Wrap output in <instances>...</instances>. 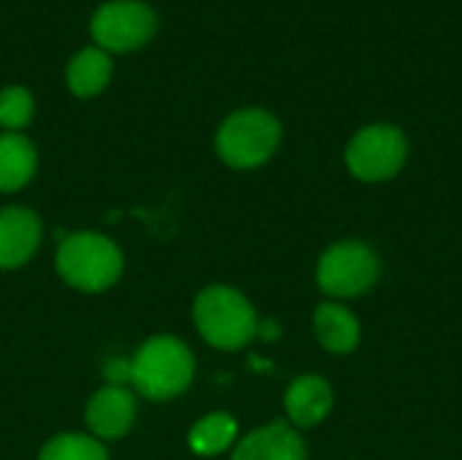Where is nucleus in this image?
Listing matches in <instances>:
<instances>
[{
	"label": "nucleus",
	"instance_id": "obj_1",
	"mask_svg": "<svg viewBox=\"0 0 462 460\" xmlns=\"http://www.w3.org/2000/svg\"><path fill=\"white\" fill-rule=\"evenodd\" d=\"M195 377V358L189 347L173 336H154L141 344L130 363V380L141 396L165 401L189 388Z\"/></svg>",
	"mask_w": 462,
	"mask_h": 460
},
{
	"label": "nucleus",
	"instance_id": "obj_2",
	"mask_svg": "<svg viewBox=\"0 0 462 460\" xmlns=\"http://www.w3.org/2000/svg\"><path fill=\"white\" fill-rule=\"evenodd\" d=\"M122 268L125 260L119 247L100 233H73L60 241L57 274L76 290H108L122 277Z\"/></svg>",
	"mask_w": 462,
	"mask_h": 460
},
{
	"label": "nucleus",
	"instance_id": "obj_3",
	"mask_svg": "<svg viewBox=\"0 0 462 460\" xmlns=\"http://www.w3.org/2000/svg\"><path fill=\"white\" fill-rule=\"evenodd\" d=\"M195 325L217 350H241L257 336L254 306L233 287L211 285L195 298Z\"/></svg>",
	"mask_w": 462,
	"mask_h": 460
},
{
	"label": "nucleus",
	"instance_id": "obj_4",
	"mask_svg": "<svg viewBox=\"0 0 462 460\" xmlns=\"http://www.w3.org/2000/svg\"><path fill=\"white\" fill-rule=\"evenodd\" d=\"M282 127L273 114L263 108H244L230 114L217 133V152L230 168H257L279 146Z\"/></svg>",
	"mask_w": 462,
	"mask_h": 460
},
{
	"label": "nucleus",
	"instance_id": "obj_5",
	"mask_svg": "<svg viewBox=\"0 0 462 460\" xmlns=\"http://www.w3.org/2000/svg\"><path fill=\"white\" fill-rule=\"evenodd\" d=\"M379 279V258L363 241L333 244L317 266V285L333 298H355L368 293Z\"/></svg>",
	"mask_w": 462,
	"mask_h": 460
},
{
	"label": "nucleus",
	"instance_id": "obj_6",
	"mask_svg": "<svg viewBox=\"0 0 462 460\" xmlns=\"http://www.w3.org/2000/svg\"><path fill=\"white\" fill-rule=\"evenodd\" d=\"M406 136L393 125H368L346 146V165L363 182H387L406 163Z\"/></svg>",
	"mask_w": 462,
	"mask_h": 460
},
{
	"label": "nucleus",
	"instance_id": "obj_7",
	"mask_svg": "<svg viewBox=\"0 0 462 460\" xmlns=\"http://www.w3.org/2000/svg\"><path fill=\"white\" fill-rule=\"evenodd\" d=\"M157 30L154 11L141 0H111L103 3L92 22L89 33L103 52H130L143 46Z\"/></svg>",
	"mask_w": 462,
	"mask_h": 460
},
{
	"label": "nucleus",
	"instance_id": "obj_8",
	"mask_svg": "<svg viewBox=\"0 0 462 460\" xmlns=\"http://www.w3.org/2000/svg\"><path fill=\"white\" fill-rule=\"evenodd\" d=\"M41 244V220L22 206L0 209V268H19Z\"/></svg>",
	"mask_w": 462,
	"mask_h": 460
},
{
	"label": "nucleus",
	"instance_id": "obj_9",
	"mask_svg": "<svg viewBox=\"0 0 462 460\" xmlns=\"http://www.w3.org/2000/svg\"><path fill=\"white\" fill-rule=\"evenodd\" d=\"M135 420V401L122 385L100 388L87 404V426L95 437L119 439L130 431Z\"/></svg>",
	"mask_w": 462,
	"mask_h": 460
},
{
	"label": "nucleus",
	"instance_id": "obj_10",
	"mask_svg": "<svg viewBox=\"0 0 462 460\" xmlns=\"http://www.w3.org/2000/svg\"><path fill=\"white\" fill-rule=\"evenodd\" d=\"M233 460H306V445L287 423L276 420L246 434L238 442Z\"/></svg>",
	"mask_w": 462,
	"mask_h": 460
},
{
	"label": "nucleus",
	"instance_id": "obj_11",
	"mask_svg": "<svg viewBox=\"0 0 462 460\" xmlns=\"http://www.w3.org/2000/svg\"><path fill=\"white\" fill-rule=\"evenodd\" d=\"M284 409H287V418L298 428H311V426L322 423L330 415V409H333V388L317 374H303L287 388Z\"/></svg>",
	"mask_w": 462,
	"mask_h": 460
},
{
	"label": "nucleus",
	"instance_id": "obj_12",
	"mask_svg": "<svg viewBox=\"0 0 462 460\" xmlns=\"http://www.w3.org/2000/svg\"><path fill=\"white\" fill-rule=\"evenodd\" d=\"M314 333L328 352L346 355L360 344V320L341 304H319L314 312Z\"/></svg>",
	"mask_w": 462,
	"mask_h": 460
},
{
	"label": "nucleus",
	"instance_id": "obj_13",
	"mask_svg": "<svg viewBox=\"0 0 462 460\" xmlns=\"http://www.w3.org/2000/svg\"><path fill=\"white\" fill-rule=\"evenodd\" d=\"M35 146L19 133H0V192L22 190L35 174Z\"/></svg>",
	"mask_w": 462,
	"mask_h": 460
},
{
	"label": "nucleus",
	"instance_id": "obj_14",
	"mask_svg": "<svg viewBox=\"0 0 462 460\" xmlns=\"http://www.w3.org/2000/svg\"><path fill=\"white\" fill-rule=\"evenodd\" d=\"M65 79H68L70 92L79 95V98H92V95L103 92V87L111 79V57H108V52H103L97 46L76 52V57L68 62Z\"/></svg>",
	"mask_w": 462,
	"mask_h": 460
},
{
	"label": "nucleus",
	"instance_id": "obj_15",
	"mask_svg": "<svg viewBox=\"0 0 462 460\" xmlns=\"http://www.w3.org/2000/svg\"><path fill=\"white\" fill-rule=\"evenodd\" d=\"M238 437V423L227 412H211L189 428V447L198 455H219Z\"/></svg>",
	"mask_w": 462,
	"mask_h": 460
},
{
	"label": "nucleus",
	"instance_id": "obj_16",
	"mask_svg": "<svg viewBox=\"0 0 462 460\" xmlns=\"http://www.w3.org/2000/svg\"><path fill=\"white\" fill-rule=\"evenodd\" d=\"M38 460H108L103 445L84 434H60L41 450Z\"/></svg>",
	"mask_w": 462,
	"mask_h": 460
},
{
	"label": "nucleus",
	"instance_id": "obj_17",
	"mask_svg": "<svg viewBox=\"0 0 462 460\" xmlns=\"http://www.w3.org/2000/svg\"><path fill=\"white\" fill-rule=\"evenodd\" d=\"M35 103L24 87H5L0 92V125L5 130H22L32 119Z\"/></svg>",
	"mask_w": 462,
	"mask_h": 460
},
{
	"label": "nucleus",
	"instance_id": "obj_18",
	"mask_svg": "<svg viewBox=\"0 0 462 460\" xmlns=\"http://www.w3.org/2000/svg\"><path fill=\"white\" fill-rule=\"evenodd\" d=\"M257 333L265 336V339H273V336H279V325L276 323H263V325H257Z\"/></svg>",
	"mask_w": 462,
	"mask_h": 460
}]
</instances>
